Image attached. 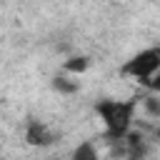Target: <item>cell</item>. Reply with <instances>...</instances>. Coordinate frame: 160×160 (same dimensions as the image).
Instances as JSON below:
<instances>
[{"mask_svg": "<svg viewBox=\"0 0 160 160\" xmlns=\"http://www.w3.org/2000/svg\"><path fill=\"white\" fill-rule=\"evenodd\" d=\"M135 108L138 105L132 100H100L95 105V110H98V115H100V120L105 125V132L112 140H125L128 138Z\"/></svg>", "mask_w": 160, "mask_h": 160, "instance_id": "1", "label": "cell"}, {"mask_svg": "<svg viewBox=\"0 0 160 160\" xmlns=\"http://www.w3.org/2000/svg\"><path fill=\"white\" fill-rule=\"evenodd\" d=\"M155 70H160V48H148V50L138 52L122 68V72L135 78V80H148Z\"/></svg>", "mask_w": 160, "mask_h": 160, "instance_id": "2", "label": "cell"}, {"mask_svg": "<svg viewBox=\"0 0 160 160\" xmlns=\"http://www.w3.org/2000/svg\"><path fill=\"white\" fill-rule=\"evenodd\" d=\"M55 140H58V135L52 132L50 125H45L38 118L28 120V125H25V142L28 145H32V148H50Z\"/></svg>", "mask_w": 160, "mask_h": 160, "instance_id": "3", "label": "cell"}, {"mask_svg": "<svg viewBox=\"0 0 160 160\" xmlns=\"http://www.w3.org/2000/svg\"><path fill=\"white\" fill-rule=\"evenodd\" d=\"M50 85H52V90L60 92V95H75V92L80 90V82L75 80V75H68V72H65V75H55Z\"/></svg>", "mask_w": 160, "mask_h": 160, "instance_id": "4", "label": "cell"}, {"mask_svg": "<svg viewBox=\"0 0 160 160\" xmlns=\"http://www.w3.org/2000/svg\"><path fill=\"white\" fill-rule=\"evenodd\" d=\"M70 160H100V152H98L95 142L85 140V142H80V145L72 150V158H70Z\"/></svg>", "mask_w": 160, "mask_h": 160, "instance_id": "5", "label": "cell"}, {"mask_svg": "<svg viewBox=\"0 0 160 160\" xmlns=\"http://www.w3.org/2000/svg\"><path fill=\"white\" fill-rule=\"evenodd\" d=\"M88 68H90V58H85V55H75V58H70L65 62V72L68 75H80Z\"/></svg>", "mask_w": 160, "mask_h": 160, "instance_id": "6", "label": "cell"}, {"mask_svg": "<svg viewBox=\"0 0 160 160\" xmlns=\"http://www.w3.org/2000/svg\"><path fill=\"white\" fill-rule=\"evenodd\" d=\"M142 82H145L152 92H160V70H155V72H152L148 80H142Z\"/></svg>", "mask_w": 160, "mask_h": 160, "instance_id": "7", "label": "cell"}, {"mask_svg": "<svg viewBox=\"0 0 160 160\" xmlns=\"http://www.w3.org/2000/svg\"><path fill=\"white\" fill-rule=\"evenodd\" d=\"M155 118L160 120V98H158V108H155Z\"/></svg>", "mask_w": 160, "mask_h": 160, "instance_id": "8", "label": "cell"}]
</instances>
